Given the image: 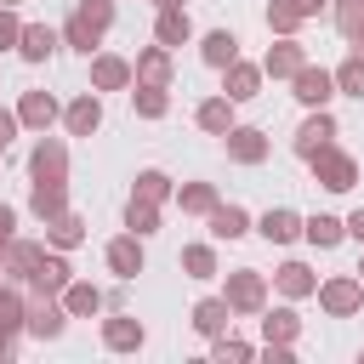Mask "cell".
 <instances>
[{"mask_svg": "<svg viewBox=\"0 0 364 364\" xmlns=\"http://www.w3.org/2000/svg\"><path fill=\"white\" fill-rule=\"evenodd\" d=\"M108 23H114V6H108V0H80V11H74V23H68V40L91 51Z\"/></svg>", "mask_w": 364, "mask_h": 364, "instance_id": "6da1fadb", "label": "cell"}, {"mask_svg": "<svg viewBox=\"0 0 364 364\" xmlns=\"http://www.w3.org/2000/svg\"><path fill=\"white\" fill-rule=\"evenodd\" d=\"M142 74L159 85V80H165V51H148V57H142Z\"/></svg>", "mask_w": 364, "mask_h": 364, "instance_id": "d590c367", "label": "cell"}, {"mask_svg": "<svg viewBox=\"0 0 364 364\" xmlns=\"http://www.w3.org/2000/svg\"><path fill=\"white\" fill-rule=\"evenodd\" d=\"M199 125H205V131H222V136H228V102H222V97H216V102H205V108H199Z\"/></svg>", "mask_w": 364, "mask_h": 364, "instance_id": "f546056e", "label": "cell"}, {"mask_svg": "<svg viewBox=\"0 0 364 364\" xmlns=\"http://www.w3.org/2000/svg\"><path fill=\"white\" fill-rule=\"evenodd\" d=\"M97 119H102L97 97H80V102L68 108V131H74V136H91V131H97Z\"/></svg>", "mask_w": 364, "mask_h": 364, "instance_id": "5bb4252c", "label": "cell"}, {"mask_svg": "<svg viewBox=\"0 0 364 364\" xmlns=\"http://www.w3.org/2000/svg\"><path fill=\"white\" fill-rule=\"evenodd\" d=\"M296 68H301V51H296V46H290V40H284V46H273V51H267V74H296Z\"/></svg>", "mask_w": 364, "mask_h": 364, "instance_id": "83f0119b", "label": "cell"}, {"mask_svg": "<svg viewBox=\"0 0 364 364\" xmlns=\"http://www.w3.org/2000/svg\"><path fill=\"white\" fill-rule=\"evenodd\" d=\"M318 6H324V0H290V11H296V17H307V11H318Z\"/></svg>", "mask_w": 364, "mask_h": 364, "instance_id": "b9f144b4", "label": "cell"}, {"mask_svg": "<svg viewBox=\"0 0 364 364\" xmlns=\"http://www.w3.org/2000/svg\"><path fill=\"white\" fill-rule=\"evenodd\" d=\"M159 6H182V0H159Z\"/></svg>", "mask_w": 364, "mask_h": 364, "instance_id": "bcb514c9", "label": "cell"}, {"mask_svg": "<svg viewBox=\"0 0 364 364\" xmlns=\"http://www.w3.org/2000/svg\"><path fill=\"white\" fill-rule=\"evenodd\" d=\"M193 324H199L205 336H216V330L228 324V301H199V307H193Z\"/></svg>", "mask_w": 364, "mask_h": 364, "instance_id": "d4e9b609", "label": "cell"}, {"mask_svg": "<svg viewBox=\"0 0 364 364\" xmlns=\"http://www.w3.org/2000/svg\"><path fill=\"white\" fill-rule=\"evenodd\" d=\"M313 165H318V182H324V188H336V193L353 188V159H347V154H324V148H318Z\"/></svg>", "mask_w": 364, "mask_h": 364, "instance_id": "7a4b0ae2", "label": "cell"}, {"mask_svg": "<svg viewBox=\"0 0 364 364\" xmlns=\"http://www.w3.org/2000/svg\"><path fill=\"white\" fill-rule=\"evenodd\" d=\"M330 85H336V80H330L324 68H296V97H301V102H324Z\"/></svg>", "mask_w": 364, "mask_h": 364, "instance_id": "9c48e42d", "label": "cell"}, {"mask_svg": "<svg viewBox=\"0 0 364 364\" xmlns=\"http://www.w3.org/2000/svg\"><path fill=\"white\" fill-rule=\"evenodd\" d=\"M228 154L245 159V165H256V159H267V142H262V131L239 125V131H228Z\"/></svg>", "mask_w": 364, "mask_h": 364, "instance_id": "277c9868", "label": "cell"}, {"mask_svg": "<svg viewBox=\"0 0 364 364\" xmlns=\"http://www.w3.org/2000/svg\"><path fill=\"white\" fill-rule=\"evenodd\" d=\"M279 290H284V296H307V290H313L307 267H301V262H284V267H279Z\"/></svg>", "mask_w": 364, "mask_h": 364, "instance_id": "cb8c5ba5", "label": "cell"}, {"mask_svg": "<svg viewBox=\"0 0 364 364\" xmlns=\"http://www.w3.org/2000/svg\"><path fill=\"white\" fill-rule=\"evenodd\" d=\"M296 210H267L262 216V239H273V245H284V239H296Z\"/></svg>", "mask_w": 364, "mask_h": 364, "instance_id": "9a60e30c", "label": "cell"}, {"mask_svg": "<svg viewBox=\"0 0 364 364\" xmlns=\"http://www.w3.org/2000/svg\"><path fill=\"white\" fill-rule=\"evenodd\" d=\"M17 51H23V57H28V63H46V57H51V51H57V34H51V28H46V23H28V28H23V34H17Z\"/></svg>", "mask_w": 364, "mask_h": 364, "instance_id": "3957f363", "label": "cell"}, {"mask_svg": "<svg viewBox=\"0 0 364 364\" xmlns=\"http://www.w3.org/2000/svg\"><path fill=\"white\" fill-rule=\"evenodd\" d=\"M11 222H17V216H11V210H6V205H0V245H6V239H11Z\"/></svg>", "mask_w": 364, "mask_h": 364, "instance_id": "7bdbcfd3", "label": "cell"}, {"mask_svg": "<svg viewBox=\"0 0 364 364\" xmlns=\"http://www.w3.org/2000/svg\"><path fill=\"white\" fill-rule=\"evenodd\" d=\"M136 193H142L148 205H154V199H165V176H159V171H142V176H136Z\"/></svg>", "mask_w": 364, "mask_h": 364, "instance_id": "836d02e7", "label": "cell"}, {"mask_svg": "<svg viewBox=\"0 0 364 364\" xmlns=\"http://www.w3.org/2000/svg\"><path fill=\"white\" fill-rule=\"evenodd\" d=\"M108 267H114L119 279H136V273H142V245H136V239H114V245H108Z\"/></svg>", "mask_w": 364, "mask_h": 364, "instance_id": "5b68a950", "label": "cell"}, {"mask_svg": "<svg viewBox=\"0 0 364 364\" xmlns=\"http://www.w3.org/2000/svg\"><path fill=\"white\" fill-rule=\"evenodd\" d=\"M228 307H262V279H256V273H233Z\"/></svg>", "mask_w": 364, "mask_h": 364, "instance_id": "8fae6325", "label": "cell"}, {"mask_svg": "<svg viewBox=\"0 0 364 364\" xmlns=\"http://www.w3.org/2000/svg\"><path fill=\"white\" fill-rule=\"evenodd\" d=\"M91 80H97L102 91H114V85H125V80H131V68H125L119 57H97V63H91Z\"/></svg>", "mask_w": 364, "mask_h": 364, "instance_id": "2e32d148", "label": "cell"}, {"mask_svg": "<svg viewBox=\"0 0 364 364\" xmlns=\"http://www.w3.org/2000/svg\"><path fill=\"white\" fill-rule=\"evenodd\" d=\"M324 307H330V313H353V307H358V284H353V279L324 284Z\"/></svg>", "mask_w": 364, "mask_h": 364, "instance_id": "ac0fdd59", "label": "cell"}, {"mask_svg": "<svg viewBox=\"0 0 364 364\" xmlns=\"http://www.w3.org/2000/svg\"><path fill=\"white\" fill-rule=\"evenodd\" d=\"M193 28H188V11H176V6H165L159 11V46H182Z\"/></svg>", "mask_w": 364, "mask_h": 364, "instance_id": "7c38bea8", "label": "cell"}, {"mask_svg": "<svg viewBox=\"0 0 364 364\" xmlns=\"http://www.w3.org/2000/svg\"><path fill=\"white\" fill-rule=\"evenodd\" d=\"M57 171H63V148H57V142H51V148L40 142V148H34V176H40V182H57Z\"/></svg>", "mask_w": 364, "mask_h": 364, "instance_id": "44dd1931", "label": "cell"}, {"mask_svg": "<svg viewBox=\"0 0 364 364\" xmlns=\"http://www.w3.org/2000/svg\"><path fill=\"white\" fill-rule=\"evenodd\" d=\"M17 34H23V28H17V17H11V11H0V46H11Z\"/></svg>", "mask_w": 364, "mask_h": 364, "instance_id": "f35d334b", "label": "cell"}, {"mask_svg": "<svg viewBox=\"0 0 364 364\" xmlns=\"http://www.w3.org/2000/svg\"><path fill=\"white\" fill-rule=\"evenodd\" d=\"M6 358H11V341H6V336H0V364H6Z\"/></svg>", "mask_w": 364, "mask_h": 364, "instance_id": "f6af8a7d", "label": "cell"}, {"mask_svg": "<svg viewBox=\"0 0 364 364\" xmlns=\"http://www.w3.org/2000/svg\"><path fill=\"white\" fill-rule=\"evenodd\" d=\"M11 131H17V119H11V114H6V108H0V148H6V142H11Z\"/></svg>", "mask_w": 364, "mask_h": 364, "instance_id": "60d3db41", "label": "cell"}, {"mask_svg": "<svg viewBox=\"0 0 364 364\" xmlns=\"http://www.w3.org/2000/svg\"><path fill=\"white\" fill-rule=\"evenodd\" d=\"M182 205H188V210H210V188H188Z\"/></svg>", "mask_w": 364, "mask_h": 364, "instance_id": "8d00e7d4", "label": "cell"}, {"mask_svg": "<svg viewBox=\"0 0 364 364\" xmlns=\"http://www.w3.org/2000/svg\"><path fill=\"white\" fill-rule=\"evenodd\" d=\"M51 119H57V102H51L46 91H28V97H23V125H40V131H46Z\"/></svg>", "mask_w": 364, "mask_h": 364, "instance_id": "4fadbf2b", "label": "cell"}, {"mask_svg": "<svg viewBox=\"0 0 364 364\" xmlns=\"http://www.w3.org/2000/svg\"><path fill=\"white\" fill-rule=\"evenodd\" d=\"M34 284H40V290H63V284H68V262H63V256L34 262Z\"/></svg>", "mask_w": 364, "mask_h": 364, "instance_id": "e0dca14e", "label": "cell"}, {"mask_svg": "<svg viewBox=\"0 0 364 364\" xmlns=\"http://www.w3.org/2000/svg\"><path fill=\"white\" fill-rule=\"evenodd\" d=\"M182 267H188L193 279H210V273H216V256H210V245H188V250H182Z\"/></svg>", "mask_w": 364, "mask_h": 364, "instance_id": "603a6c76", "label": "cell"}, {"mask_svg": "<svg viewBox=\"0 0 364 364\" xmlns=\"http://www.w3.org/2000/svg\"><path fill=\"white\" fill-rule=\"evenodd\" d=\"M136 108H142L148 119H159V114H165V91H159V85H142V91H136Z\"/></svg>", "mask_w": 364, "mask_h": 364, "instance_id": "1f68e13d", "label": "cell"}, {"mask_svg": "<svg viewBox=\"0 0 364 364\" xmlns=\"http://www.w3.org/2000/svg\"><path fill=\"white\" fill-rule=\"evenodd\" d=\"M336 85H341V91H347V97H364V51H358V57H347V63H341V74H336Z\"/></svg>", "mask_w": 364, "mask_h": 364, "instance_id": "484cf974", "label": "cell"}, {"mask_svg": "<svg viewBox=\"0 0 364 364\" xmlns=\"http://www.w3.org/2000/svg\"><path fill=\"white\" fill-rule=\"evenodd\" d=\"M347 233H353V239H364V210H358V216L347 222Z\"/></svg>", "mask_w": 364, "mask_h": 364, "instance_id": "ee69618b", "label": "cell"}, {"mask_svg": "<svg viewBox=\"0 0 364 364\" xmlns=\"http://www.w3.org/2000/svg\"><path fill=\"white\" fill-rule=\"evenodd\" d=\"M358 273H364V267H358Z\"/></svg>", "mask_w": 364, "mask_h": 364, "instance_id": "7dc6e473", "label": "cell"}, {"mask_svg": "<svg viewBox=\"0 0 364 364\" xmlns=\"http://www.w3.org/2000/svg\"><path fill=\"white\" fill-rule=\"evenodd\" d=\"M210 233H216V239H239V233H245V210H239V205H222V210L210 216Z\"/></svg>", "mask_w": 364, "mask_h": 364, "instance_id": "d6986e66", "label": "cell"}, {"mask_svg": "<svg viewBox=\"0 0 364 364\" xmlns=\"http://www.w3.org/2000/svg\"><path fill=\"white\" fill-rule=\"evenodd\" d=\"M330 136H336V125H330V114H318V119H307L301 125V136H296V154H318V148H330Z\"/></svg>", "mask_w": 364, "mask_h": 364, "instance_id": "52a82bcc", "label": "cell"}, {"mask_svg": "<svg viewBox=\"0 0 364 364\" xmlns=\"http://www.w3.org/2000/svg\"><path fill=\"white\" fill-rule=\"evenodd\" d=\"M125 222H131V233H154V205H148V199H142V205L131 199V210H125Z\"/></svg>", "mask_w": 364, "mask_h": 364, "instance_id": "d6a6232c", "label": "cell"}, {"mask_svg": "<svg viewBox=\"0 0 364 364\" xmlns=\"http://www.w3.org/2000/svg\"><path fill=\"white\" fill-rule=\"evenodd\" d=\"M233 57H239V40H233L228 28H216V34H205V63H210V68H228Z\"/></svg>", "mask_w": 364, "mask_h": 364, "instance_id": "30bf717a", "label": "cell"}, {"mask_svg": "<svg viewBox=\"0 0 364 364\" xmlns=\"http://www.w3.org/2000/svg\"><path fill=\"white\" fill-rule=\"evenodd\" d=\"M216 353H222V358H245L250 347H245V341H216Z\"/></svg>", "mask_w": 364, "mask_h": 364, "instance_id": "ab89813d", "label": "cell"}, {"mask_svg": "<svg viewBox=\"0 0 364 364\" xmlns=\"http://www.w3.org/2000/svg\"><path fill=\"white\" fill-rule=\"evenodd\" d=\"M301 233H307L313 245H324V250H330V245L341 239V222H336V216H313V222H301Z\"/></svg>", "mask_w": 364, "mask_h": 364, "instance_id": "7402d4cb", "label": "cell"}, {"mask_svg": "<svg viewBox=\"0 0 364 364\" xmlns=\"http://www.w3.org/2000/svg\"><path fill=\"white\" fill-rule=\"evenodd\" d=\"M63 318H68V313L46 301V307H34V313H28V330H34V336H63Z\"/></svg>", "mask_w": 364, "mask_h": 364, "instance_id": "ffe728a7", "label": "cell"}, {"mask_svg": "<svg viewBox=\"0 0 364 364\" xmlns=\"http://www.w3.org/2000/svg\"><path fill=\"white\" fill-rule=\"evenodd\" d=\"M262 330H267V341H290L296 336V313H267Z\"/></svg>", "mask_w": 364, "mask_h": 364, "instance_id": "4dcf8cb0", "label": "cell"}, {"mask_svg": "<svg viewBox=\"0 0 364 364\" xmlns=\"http://www.w3.org/2000/svg\"><path fill=\"white\" fill-rule=\"evenodd\" d=\"M97 307H102V296L91 284H68V313H97Z\"/></svg>", "mask_w": 364, "mask_h": 364, "instance_id": "f1b7e54d", "label": "cell"}, {"mask_svg": "<svg viewBox=\"0 0 364 364\" xmlns=\"http://www.w3.org/2000/svg\"><path fill=\"white\" fill-rule=\"evenodd\" d=\"M256 85H262V74L250 68V63H228V102H245V97H256Z\"/></svg>", "mask_w": 364, "mask_h": 364, "instance_id": "8992f818", "label": "cell"}, {"mask_svg": "<svg viewBox=\"0 0 364 364\" xmlns=\"http://www.w3.org/2000/svg\"><path fill=\"white\" fill-rule=\"evenodd\" d=\"M102 341H108L114 353H131V347H142V324H136V318H108V324H102Z\"/></svg>", "mask_w": 364, "mask_h": 364, "instance_id": "ba28073f", "label": "cell"}, {"mask_svg": "<svg viewBox=\"0 0 364 364\" xmlns=\"http://www.w3.org/2000/svg\"><path fill=\"white\" fill-rule=\"evenodd\" d=\"M51 233H57V245H74V239H80V222H74V216H63Z\"/></svg>", "mask_w": 364, "mask_h": 364, "instance_id": "74e56055", "label": "cell"}, {"mask_svg": "<svg viewBox=\"0 0 364 364\" xmlns=\"http://www.w3.org/2000/svg\"><path fill=\"white\" fill-rule=\"evenodd\" d=\"M17 324H23V307H17V296H6V290H0V336H6V330H17Z\"/></svg>", "mask_w": 364, "mask_h": 364, "instance_id": "e575fe53", "label": "cell"}, {"mask_svg": "<svg viewBox=\"0 0 364 364\" xmlns=\"http://www.w3.org/2000/svg\"><path fill=\"white\" fill-rule=\"evenodd\" d=\"M336 23H341V34H347V40H364V0H341Z\"/></svg>", "mask_w": 364, "mask_h": 364, "instance_id": "4316f807", "label": "cell"}]
</instances>
